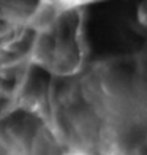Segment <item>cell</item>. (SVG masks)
I'll list each match as a JSON object with an SVG mask.
<instances>
[{"mask_svg": "<svg viewBox=\"0 0 147 155\" xmlns=\"http://www.w3.org/2000/svg\"><path fill=\"white\" fill-rule=\"evenodd\" d=\"M5 94V82H3V76L0 74V97H3Z\"/></svg>", "mask_w": 147, "mask_h": 155, "instance_id": "obj_4", "label": "cell"}, {"mask_svg": "<svg viewBox=\"0 0 147 155\" xmlns=\"http://www.w3.org/2000/svg\"><path fill=\"white\" fill-rule=\"evenodd\" d=\"M68 144L52 120L30 103L0 116V155H62Z\"/></svg>", "mask_w": 147, "mask_h": 155, "instance_id": "obj_1", "label": "cell"}, {"mask_svg": "<svg viewBox=\"0 0 147 155\" xmlns=\"http://www.w3.org/2000/svg\"><path fill=\"white\" fill-rule=\"evenodd\" d=\"M62 155H90V153L84 152V150H78V149H68V150H65Z\"/></svg>", "mask_w": 147, "mask_h": 155, "instance_id": "obj_3", "label": "cell"}, {"mask_svg": "<svg viewBox=\"0 0 147 155\" xmlns=\"http://www.w3.org/2000/svg\"><path fill=\"white\" fill-rule=\"evenodd\" d=\"M29 60L54 76L78 74L82 67L78 11L68 13L49 29L33 33Z\"/></svg>", "mask_w": 147, "mask_h": 155, "instance_id": "obj_2", "label": "cell"}]
</instances>
